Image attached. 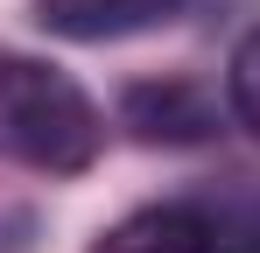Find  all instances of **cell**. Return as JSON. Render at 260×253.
Returning <instances> with one entry per match:
<instances>
[{
    "instance_id": "3",
    "label": "cell",
    "mask_w": 260,
    "mask_h": 253,
    "mask_svg": "<svg viewBox=\"0 0 260 253\" xmlns=\"http://www.w3.org/2000/svg\"><path fill=\"white\" fill-rule=\"evenodd\" d=\"M176 0H36V21L63 42H120L169 21Z\"/></svg>"
},
{
    "instance_id": "4",
    "label": "cell",
    "mask_w": 260,
    "mask_h": 253,
    "mask_svg": "<svg viewBox=\"0 0 260 253\" xmlns=\"http://www.w3.org/2000/svg\"><path fill=\"white\" fill-rule=\"evenodd\" d=\"M127 126L141 141H204L211 113L190 84H141V91H127Z\"/></svg>"
},
{
    "instance_id": "5",
    "label": "cell",
    "mask_w": 260,
    "mask_h": 253,
    "mask_svg": "<svg viewBox=\"0 0 260 253\" xmlns=\"http://www.w3.org/2000/svg\"><path fill=\"white\" fill-rule=\"evenodd\" d=\"M232 113L260 134V28L232 49Z\"/></svg>"
},
{
    "instance_id": "2",
    "label": "cell",
    "mask_w": 260,
    "mask_h": 253,
    "mask_svg": "<svg viewBox=\"0 0 260 253\" xmlns=\"http://www.w3.org/2000/svg\"><path fill=\"white\" fill-rule=\"evenodd\" d=\"M91 253H260V183H218L197 197L134 211Z\"/></svg>"
},
{
    "instance_id": "1",
    "label": "cell",
    "mask_w": 260,
    "mask_h": 253,
    "mask_svg": "<svg viewBox=\"0 0 260 253\" xmlns=\"http://www.w3.org/2000/svg\"><path fill=\"white\" fill-rule=\"evenodd\" d=\"M106 141V120L63 71L36 56H0V162L78 176Z\"/></svg>"
}]
</instances>
